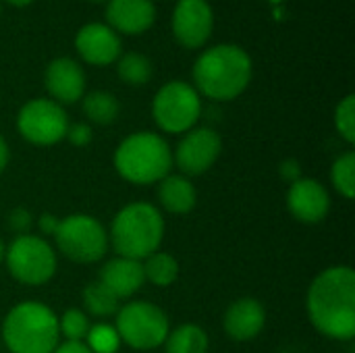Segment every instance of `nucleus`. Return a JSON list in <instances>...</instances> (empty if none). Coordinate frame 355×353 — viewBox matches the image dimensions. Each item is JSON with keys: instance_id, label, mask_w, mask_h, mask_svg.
Segmentation results:
<instances>
[{"instance_id": "f257e3e1", "label": "nucleus", "mask_w": 355, "mask_h": 353, "mask_svg": "<svg viewBox=\"0 0 355 353\" xmlns=\"http://www.w3.org/2000/svg\"><path fill=\"white\" fill-rule=\"evenodd\" d=\"M312 325L327 337L352 341L355 337V273L333 266L320 273L308 291Z\"/></svg>"}, {"instance_id": "f03ea898", "label": "nucleus", "mask_w": 355, "mask_h": 353, "mask_svg": "<svg viewBox=\"0 0 355 353\" xmlns=\"http://www.w3.org/2000/svg\"><path fill=\"white\" fill-rule=\"evenodd\" d=\"M252 58L235 44H218L200 54L193 64L196 92L212 100H233L252 81Z\"/></svg>"}, {"instance_id": "7ed1b4c3", "label": "nucleus", "mask_w": 355, "mask_h": 353, "mask_svg": "<svg viewBox=\"0 0 355 353\" xmlns=\"http://www.w3.org/2000/svg\"><path fill=\"white\" fill-rule=\"evenodd\" d=\"M164 235V221L156 206L135 202L119 210L110 227L112 248L121 258L146 260L154 252Z\"/></svg>"}, {"instance_id": "20e7f679", "label": "nucleus", "mask_w": 355, "mask_h": 353, "mask_svg": "<svg viewBox=\"0 0 355 353\" xmlns=\"http://www.w3.org/2000/svg\"><path fill=\"white\" fill-rule=\"evenodd\" d=\"M58 337V318L37 302L15 306L2 325V339L12 353H52Z\"/></svg>"}, {"instance_id": "39448f33", "label": "nucleus", "mask_w": 355, "mask_h": 353, "mask_svg": "<svg viewBox=\"0 0 355 353\" xmlns=\"http://www.w3.org/2000/svg\"><path fill=\"white\" fill-rule=\"evenodd\" d=\"M114 166L129 183L150 185L168 175L173 152L160 135L139 131L121 141L114 152Z\"/></svg>"}, {"instance_id": "423d86ee", "label": "nucleus", "mask_w": 355, "mask_h": 353, "mask_svg": "<svg viewBox=\"0 0 355 353\" xmlns=\"http://www.w3.org/2000/svg\"><path fill=\"white\" fill-rule=\"evenodd\" d=\"M152 114L162 131L185 133L198 123L202 114L200 94L185 81H168L154 96Z\"/></svg>"}, {"instance_id": "0eeeda50", "label": "nucleus", "mask_w": 355, "mask_h": 353, "mask_svg": "<svg viewBox=\"0 0 355 353\" xmlns=\"http://www.w3.org/2000/svg\"><path fill=\"white\" fill-rule=\"evenodd\" d=\"M168 333V318L154 304L131 302L116 312V335L133 350H154Z\"/></svg>"}, {"instance_id": "6e6552de", "label": "nucleus", "mask_w": 355, "mask_h": 353, "mask_svg": "<svg viewBox=\"0 0 355 353\" xmlns=\"http://www.w3.org/2000/svg\"><path fill=\"white\" fill-rule=\"evenodd\" d=\"M58 250L73 262L89 264L98 262L108 248L104 227L87 214H73L58 223L54 233Z\"/></svg>"}, {"instance_id": "1a4fd4ad", "label": "nucleus", "mask_w": 355, "mask_h": 353, "mask_svg": "<svg viewBox=\"0 0 355 353\" xmlns=\"http://www.w3.org/2000/svg\"><path fill=\"white\" fill-rule=\"evenodd\" d=\"M6 264L17 281L25 285H42L52 279L56 270V256L44 239L21 235L8 246Z\"/></svg>"}, {"instance_id": "9d476101", "label": "nucleus", "mask_w": 355, "mask_h": 353, "mask_svg": "<svg viewBox=\"0 0 355 353\" xmlns=\"http://www.w3.org/2000/svg\"><path fill=\"white\" fill-rule=\"evenodd\" d=\"M19 133L37 146H52L67 137L69 117L60 104L48 98L29 100L17 117Z\"/></svg>"}, {"instance_id": "9b49d317", "label": "nucleus", "mask_w": 355, "mask_h": 353, "mask_svg": "<svg viewBox=\"0 0 355 353\" xmlns=\"http://www.w3.org/2000/svg\"><path fill=\"white\" fill-rule=\"evenodd\" d=\"M173 33L183 48H202L214 27V12L208 0H177L173 10Z\"/></svg>"}, {"instance_id": "f8f14e48", "label": "nucleus", "mask_w": 355, "mask_h": 353, "mask_svg": "<svg viewBox=\"0 0 355 353\" xmlns=\"http://www.w3.org/2000/svg\"><path fill=\"white\" fill-rule=\"evenodd\" d=\"M220 150H223L220 135L214 129L202 127L189 131L179 141L175 160L185 175H202L216 162Z\"/></svg>"}, {"instance_id": "ddd939ff", "label": "nucleus", "mask_w": 355, "mask_h": 353, "mask_svg": "<svg viewBox=\"0 0 355 353\" xmlns=\"http://www.w3.org/2000/svg\"><path fill=\"white\" fill-rule=\"evenodd\" d=\"M79 56L96 67H106L121 56V37L106 23H85L75 35Z\"/></svg>"}, {"instance_id": "4468645a", "label": "nucleus", "mask_w": 355, "mask_h": 353, "mask_svg": "<svg viewBox=\"0 0 355 353\" xmlns=\"http://www.w3.org/2000/svg\"><path fill=\"white\" fill-rule=\"evenodd\" d=\"M44 83L56 104H73L85 96V73L69 56L54 58L46 67Z\"/></svg>"}, {"instance_id": "2eb2a0df", "label": "nucleus", "mask_w": 355, "mask_h": 353, "mask_svg": "<svg viewBox=\"0 0 355 353\" xmlns=\"http://www.w3.org/2000/svg\"><path fill=\"white\" fill-rule=\"evenodd\" d=\"M287 206L291 214L308 225L324 221L331 208L329 191L314 179H300L291 183L287 193Z\"/></svg>"}, {"instance_id": "dca6fc26", "label": "nucleus", "mask_w": 355, "mask_h": 353, "mask_svg": "<svg viewBox=\"0 0 355 353\" xmlns=\"http://www.w3.org/2000/svg\"><path fill=\"white\" fill-rule=\"evenodd\" d=\"M156 6L152 0H108L106 25L116 33L139 35L154 25Z\"/></svg>"}, {"instance_id": "f3484780", "label": "nucleus", "mask_w": 355, "mask_h": 353, "mask_svg": "<svg viewBox=\"0 0 355 353\" xmlns=\"http://www.w3.org/2000/svg\"><path fill=\"white\" fill-rule=\"evenodd\" d=\"M266 322V312L258 300L243 298L231 304L225 314V331L233 341H250L260 335Z\"/></svg>"}, {"instance_id": "a211bd4d", "label": "nucleus", "mask_w": 355, "mask_h": 353, "mask_svg": "<svg viewBox=\"0 0 355 353\" xmlns=\"http://www.w3.org/2000/svg\"><path fill=\"white\" fill-rule=\"evenodd\" d=\"M144 266L139 260H129V258H114L106 262V266L100 270V283L112 291L119 300L133 295L141 285H144Z\"/></svg>"}, {"instance_id": "6ab92c4d", "label": "nucleus", "mask_w": 355, "mask_h": 353, "mask_svg": "<svg viewBox=\"0 0 355 353\" xmlns=\"http://www.w3.org/2000/svg\"><path fill=\"white\" fill-rule=\"evenodd\" d=\"M158 200L168 212L185 214V212L193 210L198 196H196V189L189 183V179H185L183 175H166L164 179H160Z\"/></svg>"}, {"instance_id": "aec40b11", "label": "nucleus", "mask_w": 355, "mask_h": 353, "mask_svg": "<svg viewBox=\"0 0 355 353\" xmlns=\"http://www.w3.org/2000/svg\"><path fill=\"white\" fill-rule=\"evenodd\" d=\"M164 353H208V337L196 325H183L164 339Z\"/></svg>"}, {"instance_id": "412c9836", "label": "nucleus", "mask_w": 355, "mask_h": 353, "mask_svg": "<svg viewBox=\"0 0 355 353\" xmlns=\"http://www.w3.org/2000/svg\"><path fill=\"white\" fill-rule=\"evenodd\" d=\"M119 110V100L110 92H89L83 96V112L96 125H112Z\"/></svg>"}, {"instance_id": "4be33fe9", "label": "nucleus", "mask_w": 355, "mask_h": 353, "mask_svg": "<svg viewBox=\"0 0 355 353\" xmlns=\"http://www.w3.org/2000/svg\"><path fill=\"white\" fill-rule=\"evenodd\" d=\"M116 71H119V77L125 83H129V85H146L152 79L154 67H152V60L146 54L127 52V54L119 56Z\"/></svg>"}, {"instance_id": "5701e85b", "label": "nucleus", "mask_w": 355, "mask_h": 353, "mask_svg": "<svg viewBox=\"0 0 355 353\" xmlns=\"http://www.w3.org/2000/svg\"><path fill=\"white\" fill-rule=\"evenodd\" d=\"M144 266V277L146 281L158 285V287H168L175 283L177 275H179V264L171 254H162V252H154L152 256L146 258Z\"/></svg>"}, {"instance_id": "b1692460", "label": "nucleus", "mask_w": 355, "mask_h": 353, "mask_svg": "<svg viewBox=\"0 0 355 353\" xmlns=\"http://www.w3.org/2000/svg\"><path fill=\"white\" fill-rule=\"evenodd\" d=\"M83 306L92 316L106 318L119 312V298L108 291L100 281H96L83 289Z\"/></svg>"}, {"instance_id": "393cba45", "label": "nucleus", "mask_w": 355, "mask_h": 353, "mask_svg": "<svg viewBox=\"0 0 355 353\" xmlns=\"http://www.w3.org/2000/svg\"><path fill=\"white\" fill-rule=\"evenodd\" d=\"M333 177V185L337 187L339 193H343L347 200H352L355 196V154L347 152L343 156H339L333 164L331 171Z\"/></svg>"}, {"instance_id": "a878e982", "label": "nucleus", "mask_w": 355, "mask_h": 353, "mask_svg": "<svg viewBox=\"0 0 355 353\" xmlns=\"http://www.w3.org/2000/svg\"><path fill=\"white\" fill-rule=\"evenodd\" d=\"M58 331L69 339V341H81L89 333V322L87 316L81 310H67L62 318L58 320Z\"/></svg>"}, {"instance_id": "bb28decb", "label": "nucleus", "mask_w": 355, "mask_h": 353, "mask_svg": "<svg viewBox=\"0 0 355 353\" xmlns=\"http://www.w3.org/2000/svg\"><path fill=\"white\" fill-rule=\"evenodd\" d=\"M335 127L343 135L345 141L354 144L355 141V98L349 94L345 96L337 110H335Z\"/></svg>"}, {"instance_id": "cd10ccee", "label": "nucleus", "mask_w": 355, "mask_h": 353, "mask_svg": "<svg viewBox=\"0 0 355 353\" xmlns=\"http://www.w3.org/2000/svg\"><path fill=\"white\" fill-rule=\"evenodd\" d=\"M87 339H89L87 347L92 350V353H114L119 350V341H121L116 331L110 327H104V325L89 329Z\"/></svg>"}, {"instance_id": "c85d7f7f", "label": "nucleus", "mask_w": 355, "mask_h": 353, "mask_svg": "<svg viewBox=\"0 0 355 353\" xmlns=\"http://www.w3.org/2000/svg\"><path fill=\"white\" fill-rule=\"evenodd\" d=\"M31 225H33V218H31L29 210H25V208H15L8 214V227H10L12 233H17V237L27 235Z\"/></svg>"}, {"instance_id": "c756f323", "label": "nucleus", "mask_w": 355, "mask_h": 353, "mask_svg": "<svg viewBox=\"0 0 355 353\" xmlns=\"http://www.w3.org/2000/svg\"><path fill=\"white\" fill-rule=\"evenodd\" d=\"M67 139L73 144V146H87L92 141V127L85 125V123H77V125H69L67 129Z\"/></svg>"}, {"instance_id": "7c9ffc66", "label": "nucleus", "mask_w": 355, "mask_h": 353, "mask_svg": "<svg viewBox=\"0 0 355 353\" xmlns=\"http://www.w3.org/2000/svg\"><path fill=\"white\" fill-rule=\"evenodd\" d=\"M281 175H283V179L285 181H289V183H295V181H300L302 177V171H300V164L295 162V160H285L283 164H281Z\"/></svg>"}, {"instance_id": "2f4dec72", "label": "nucleus", "mask_w": 355, "mask_h": 353, "mask_svg": "<svg viewBox=\"0 0 355 353\" xmlns=\"http://www.w3.org/2000/svg\"><path fill=\"white\" fill-rule=\"evenodd\" d=\"M52 353H92V350L81 341H67L62 345H56V350Z\"/></svg>"}, {"instance_id": "473e14b6", "label": "nucleus", "mask_w": 355, "mask_h": 353, "mask_svg": "<svg viewBox=\"0 0 355 353\" xmlns=\"http://www.w3.org/2000/svg\"><path fill=\"white\" fill-rule=\"evenodd\" d=\"M58 218L56 216H52V214H44L42 218H40V229L46 233V235H54L56 233V229H58Z\"/></svg>"}, {"instance_id": "72a5a7b5", "label": "nucleus", "mask_w": 355, "mask_h": 353, "mask_svg": "<svg viewBox=\"0 0 355 353\" xmlns=\"http://www.w3.org/2000/svg\"><path fill=\"white\" fill-rule=\"evenodd\" d=\"M8 146H6V141H4V137L0 135V173L6 169V164H8Z\"/></svg>"}, {"instance_id": "f704fd0d", "label": "nucleus", "mask_w": 355, "mask_h": 353, "mask_svg": "<svg viewBox=\"0 0 355 353\" xmlns=\"http://www.w3.org/2000/svg\"><path fill=\"white\" fill-rule=\"evenodd\" d=\"M8 4H12V6H27V4H31L33 0H6Z\"/></svg>"}, {"instance_id": "c9c22d12", "label": "nucleus", "mask_w": 355, "mask_h": 353, "mask_svg": "<svg viewBox=\"0 0 355 353\" xmlns=\"http://www.w3.org/2000/svg\"><path fill=\"white\" fill-rule=\"evenodd\" d=\"M2 258H4V246H2V241H0V262H2Z\"/></svg>"}, {"instance_id": "e433bc0d", "label": "nucleus", "mask_w": 355, "mask_h": 353, "mask_svg": "<svg viewBox=\"0 0 355 353\" xmlns=\"http://www.w3.org/2000/svg\"><path fill=\"white\" fill-rule=\"evenodd\" d=\"M89 2H108V0H89Z\"/></svg>"}]
</instances>
